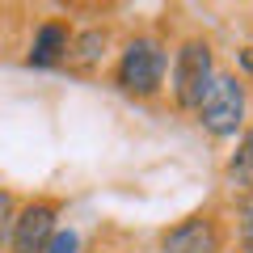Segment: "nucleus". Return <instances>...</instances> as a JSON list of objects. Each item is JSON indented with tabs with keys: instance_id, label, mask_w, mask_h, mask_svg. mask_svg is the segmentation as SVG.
I'll return each mask as SVG.
<instances>
[{
	"instance_id": "obj_1",
	"label": "nucleus",
	"mask_w": 253,
	"mask_h": 253,
	"mask_svg": "<svg viewBox=\"0 0 253 253\" xmlns=\"http://www.w3.org/2000/svg\"><path fill=\"white\" fill-rule=\"evenodd\" d=\"M199 114L211 135H232L245 114V89L236 84V76H211L207 93L199 101Z\"/></svg>"
},
{
	"instance_id": "obj_2",
	"label": "nucleus",
	"mask_w": 253,
	"mask_h": 253,
	"mask_svg": "<svg viewBox=\"0 0 253 253\" xmlns=\"http://www.w3.org/2000/svg\"><path fill=\"white\" fill-rule=\"evenodd\" d=\"M161 72H165V55H161V46H156L152 38H135V42L126 46L123 63H118V84H123L126 93H139V97H148V93L161 84Z\"/></svg>"
},
{
	"instance_id": "obj_3",
	"label": "nucleus",
	"mask_w": 253,
	"mask_h": 253,
	"mask_svg": "<svg viewBox=\"0 0 253 253\" xmlns=\"http://www.w3.org/2000/svg\"><path fill=\"white\" fill-rule=\"evenodd\" d=\"M207 84H211V51L203 42H186L177 55V76H173L177 101L181 106H199Z\"/></svg>"
},
{
	"instance_id": "obj_4",
	"label": "nucleus",
	"mask_w": 253,
	"mask_h": 253,
	"mask_svg": "<svg viewBox=\"0 0 253 253\" xmlns=\"http://www.w3.org/2000/svg\"><path fill=\"white\" fill-rule=\"evenodd\" d=\"M51 228H55V207H46V203L26 207L21 219L13 224V253H42L51 241Z\"/></svg>"
},
{
	"instance_id": "obj_5",
	"label": "nucleus",
	"mask_w": 253,
	"mask_h": 253,
	"mask_svg": "<svg viewBox=\"0 0 253 253\" xmlns=\"http://www.w3.org/2000/svg\"><path fill=\"white\" fill-rule=\"evenodd\" d=\"M165 253H215V232L207 219H190L165 236Z\"/></svg>"
},
{
	"instance_id": "obj_6",
	"label": "nucleus",
	"mask_w": 253,
	"mask_h": 253,
	"mask_svg": "<svg viewBox=\"0 0 253 253\" xmlns=\"http://www.w3.org/2000/svg\"><path fill=\"white\" fill-rule=\"evenodd\" d=\"M63 51H68V30H63V26H42V30H38V42H34V55H30V59H34L38 68H46V63L63 59Z\"/></svg>"
},
{
	"instance_id": "obj_7",
	"label": "nucleus",
	"mask_w": 253,
	"mask_h": 253,
	"mask_svg": "<svg viewBox=\"0 0 253 253\" xmlns=\"http://www.w3.org/2000/svg\"><path fill=\"white\" fill-rule=\"evenodd\" d=\"M228 173H232V181L241 190H253V135L241 139V148H236L232 165H228Z\"/></svg>"
},
{
	"instance_id": "obj_8",
	"label": "nucleus",
	"mask_w": 253,
	"mask_h": 253,
	"mask_svg": "<svg viewBox=\"0 0 253 253\" xmlns=\"http://www.w3.org/2000/svg\"><path fill=\"white\" fill-rule=\"evenodd\" d=\"M101 42H106V38H101L97 30L81 34V38H76V46H72V55H68V59H72V68H89V63L101 55Z\"/></svg>"
},
{
	"instance_id": "obj_9",
	"label": "nucleus",
	"mask_w": 253,
	"mask_h": 253,
	"mask_svg": "<svg viewBox=\"0 0 253 253\" xmlns=\"http://www.w3.org/2000/svg\"><path fill=\"white\" fill-rule=\"evenodd\" d=\"M42 253H76V236L72 232H55L51 241H46Z\"/></svg>"
},
{
	"instance_id": "obj_10",
	"label": "nucleus",
	"mask_w": 253,
	"mask_h": 253,
	"mask_svg": "<svg viewBox=\"0 0 253 253\" xmlns=\"http://www.w3.org/2000/svg\"><path fill=\"white\" fill-rule=\"evenodd\" d=\"M9 211H13V199L0 190V241H4V228H9Z\"/></svg>"
},
{
	"instance_id": "obj_11",
	"label": "nucleus",
	"mask_w": 253,
	"mask_h": 253,
	"mask_svg": "<svg viewBox=\"0 0 253 253\" xmlns=\"http://www.w3.org/2000/svg\"><path fill=\"white\" fill-rule=\"evenodd\" d=\"M241 236H245V245H249V253H253V207L245 211V219H241Z\"/></svg>"
}]
</instances>
